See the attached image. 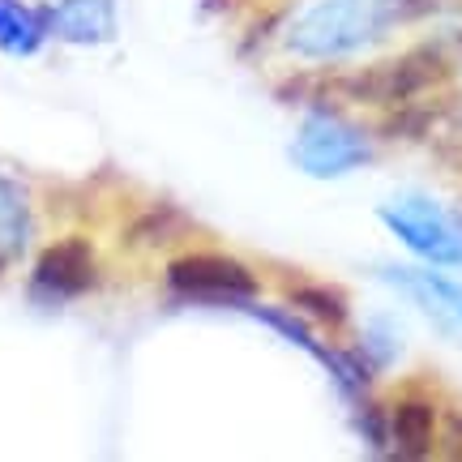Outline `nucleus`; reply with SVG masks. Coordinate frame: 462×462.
Listing matches in <instances>:
<instances>
[{
	"mask_svg": "<svg viewBox=\"0 0 462 462\" xmlns=\"http://www.w3.org/2000/svg\"><path fill=\"white\" fill-rule=\"evenodd\" d=\"M449 5L454 0H313L287 26V51L309 65H338Z\"/></svg>",
	"mask_w": 462,
	"mask_h": 462,
	"instance_id": "1",
	"label": "nucleus"
},
{
	"mask_svg": "<svg viewBox=\"0 0 462 462\" xmlns=\"http://www.w3.org/2000/svg\"><path fill=\"white\" fill-rule=\"evenodd\" d=\"M373 133L343 116L334 103H313L291 137V163L313 180H338L373 163Z\"/></svg>",
	"mask_w": 462,
	"mask_h": 462,
	"instance_id": "2",
	"label": "nucleus"
},
{
	"mask_svg": "<svg viewBox=\"0 0 462 462\" xmlns=\"http://www.w3.org/2000/svg\"><path fill=\"white\" fill-rule=\"evenodd\" d=\"M402 248H411L420 262L462 270V210H449L424 193H402L377 210Z\"/></svg>",
	"mask_w": 462,
	"mask_h": 462,
	"instance_id": "3",
	"label": "nucleus"
},
{
	"mask_svg": "<svg viewBox=\"0 0 462 462\" xmlns=\"http://www.w3.org/2000/svg\"><path fill=\"white\" fill-rule=\"evenodd\" d=\"M167 287L184 300H206V304H236L245 309L257 300V279L245 262L218 257V253H193L167 265Z\"/></svg>",
	"mask_w": 462,
	"mask_h": 462,
	"instance_id": "4",
	"label": "nucleus"
},
{
	"mask_svg": "<svg viewBox=\"0 0 462 462\" xmlns=\"http://www.w3.org/2000/svg\"><path fill=\"white\" fill-rule=\"evenodd\" d=\"M95 287V253L86 240H60L39 253L34 262V291L51 300H73Z\"/></svg>",
	"mask_w": 462,
	"mask_h": 462,
	"instance_id": "5",
	"label": "nucleus"
},
{
	"mask_svg": "<svg viewBox=\"0 0 462 462\" xmlns=\"http://www.w3.org/2000/svg\"><path fill=\"white\" fill-rule=\"evenodd\" d=\"M48 34L78 43V48H99L116 39V0H56L43 9Z\"/></svg>",
	"mask_w": 462,
	"mask_h": 462,
	"instance_id": "6",
	"label": "nucleus"
},
{
	"mask_svg": "<svg viewBox=\"0 0 462 462\" xmlns=\"http://www.w3.org/2000/svg\"><path fill=\"white\" fill-rule=\"evenodd\" d=\"M441 407L429 394H402L390 402V454L398 458H429L437 449Z\"/></svg>",
	"mask_w": 462,
	"mask_h": 462,
	"instance_id": "7",
	"label": "nucleus"
},
{
	"mask_svg": "<svg viewBox=\"0 0 462 462\" xmlns=\"http://www.w3.org/2000/svg\"><path fill=\"white\" fill-rule=\"evenodd\" d=\"M381 279L402 287V291H411L415 304H424L432 317L462 326V282L458 279H449L441 270H402V265H385Z\"/></svg>",
	"mask_w": 462,
	"mask_h": 462,
	"instance_id": "8",
	"label": "nucleus"
},
{
	"mask_svg": "<svg viewBox=\"0 0 462 462\" xmlns=\"http://www.w3.org/2000/svg\"><path fill=\"white\" fill-rule=\"evenodd\" d=\"M287 304L296 309L300 317H309L326 330H343L346 317H351V304H346V291L330 287V282H300L287 291Z\"/></svg>",
	"mask_w": 462,
	"mask_h": 462,
	"instance_id": "9",
	"label": "nucleus"
},
{
	"mask_svg": "<svg viewBox=\"0 0 462 462\" xmlns=\"http://www.w3.org/2000/svg\"><path fill=\"white\" fill-rule=\"evenodd\" d=\"M43 14H34L17 0H0V51L9 56H34L39 43H43Z\"/></svg>",
	"mask_w": 462,
	"mask_h": 462,
	"instance_id": "10",
	"label": "nucleus"
},
{
	"mask_svg": "<svg viewBox=\"0 0 462 462\" xmlns=\"http://www.w3.org/2000/svg\"><path fill=\"white\" fill-rule=\"evenodd\" d=\"M356 356H360L368 368H373V377L377 373H385L390 364L402 356V338H398V326L390 321V317H373L368 326H364V334H360V343L351 346Z\"/></svg>",
	"mask_w": 462,
	"mask_h": 462,
	"instance_id": "11",
	"label": "nucleus"
},
{
	"mask_svg": "<svg viewBox=\"0 0 462 462\" xmlns=\"http://www.w3.org/2000/svg\"><path fill=\"white\" fill-rule=\"evenodd\" d=\"M0 240L9 253L26 248L31 240V210H26V198L17 193V184L0 180Z\"/></svg>",
	"mask_w": 462,
	"mask_h": 462,
	"instance_id": "12",
	"label": "nucleus"
},
{
	"mask_svg": "<svg viewBox=\"0 0 462 462\" xmlns=\"http://www.w3.org/2000/svg\"><path fill=\"white\" fill-rule=\"evenodd\" d=\"M356 432L364 437V446L373 454H390V407L356 398Z\"/></svg>",
	"mask_w": 462,
	"mask_h": 462,
	"instance_id": "13",
	"label": "nucleus"
},
{
	"mask_svg": "<svg viewBox=\"0 0 462 462\" xmlns=\"http://www.w3.org/2000/svg\"><path fill=\"white\" fill-rule=\"evenodd\" d=\"M437 454H446V458H462V407H446V411H441Z\"/></svg>",
	"mask_w": 462,
	"mask_h": 462,
	"instance_id": "14",
	"label": "nucleus"
},
{
	"mask_svg": "<svg viewBox=\"0 0 462 462\" xmlns=\"http://www.w3.org/2000/svg\"><path fill=\"white\" fill-rule=\"evenodd\" d=\"M449 48H454V56H458V65H462V31L454 34V43H449Z\"/></svg>",
	"mask_w": 462,
	"mask_h": 462,
	"instance_id": "15",
	"label": "nucleus"
}]
</instances>
